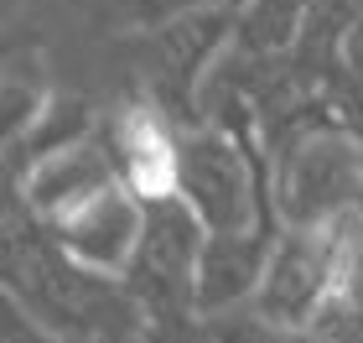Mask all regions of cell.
Returning <instances> with one entry per match:
<instances>
[{"instance_id": "277c9868", "label": "cell", "mask_w": 363, "mask_h": 343, "mask_svg": "<svg viewBox=\"0 0 363 343\" xmlns=\"http://www.w3.org/2000/svg\"><path fill=\"white\" fill-rule=\"evenodd\" d=\"M109 183H125L120 167H114V151L109 141H94V136H68L57 146H47V151L26 167L21 177V198L26 208L42 219V229L73 214L78 203H89L94 192H104Z\"/></svg>"}, {"instance_id": "5b68a950", "label": "cell", "mask_w": 363, "mask_h": 343, "mask_svg": "<svg viewBox=\"0 0 363 343\" xmlns=\"http://www.w3.org/2000/svg\"><path fill=\"white\" fill-rule=\"evenodd\" d=\"M109 151L114 167H120L125 187L135 192L140 203L156 198H177V156L182 141L172 136L167 114L156 104H125L109 125Z\"/></svg>"}, {"instance_id": "3957f363", "label": "cell", "mask_w": 363, "mask_h": 343, "mask_svg": "<svg viewBox=\"0 0 363 343\" xmlns=\"http://www.w3.org/2000/svg\"><path fill=\"white\" fill-rule=\"evenodd\" d=\"M47 234L57 239V250L78 260L84 271L99 276H125L130 260L140 250V234H145V203L130 192L125 183H109L104 192H94L89 203H78L73 214H62L47 224Z\"/></svg>"}, {"instance_id": "8992f818", "label": "cell", "mask_w": 363, "mask_h": 343, "mask_svg": "<svg viewBox=\"0 0 363 343\" xmlns=\"http://www.w3.org/2000/svg\"><path fill=\"white\" fill-rule=\"evenodd\" d=\"M47 78L37 68H0V151L21 146L26 136H37L47 120Z\"/></svg>"}, {"instance_id": "6da1fadb", "label": "cell", "mask_w": 363, "mask_h": 343, "mask_svg": "<svg viewBox=\"0 0 363 343\" xmlns=\"http://www.w3.org/2000/svg\"><path fill=\"white\" fill-rule=\"evenodd\" d=\"M348 286V229L337 219L296 224L259 271L255 307L280 328H306Z\"/></svg>"}, {"instance_id": "7a4b0ae2", "label": "cell", "mask_w": 363, "mask_h": 343, "mask_svg": "<svg viewBox=\"0 0 363 343\" xmlns=\"http://www.w3.org/2000/svg\"><path fill=\"white\" fill-rule=\"evenodd\" d=\"M177 198L192 208L203 234H250L255 229V183L234 141L192 136L177 156Z\"/></svg>"}]
</instances>
